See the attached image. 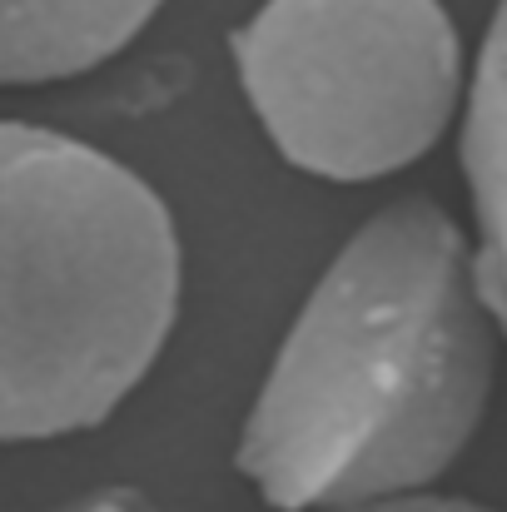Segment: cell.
<instances>
[{"label":"cell","mask_w":507,"mask_h":512,"mask_svg":"<svg viewBox=\"0 0 507 512\" xmlns=\"http://www.w3.org/2000/svg\"><path fill=\"white\" fill-rule=\"evenodd\" d=\"M473 234L438 199L368 214L299 304L234 468L279 512L433 488L473 443L498 368Z\"/></svg>","instance_id":"1"},{"label":"cell","mask_w":507,"mask_h":512,"mask_svg":"<svg viewBox=\"0 0 507 512\" xmlns=\"http://www.w3.org/2000/svg\"><path fill=\"white\" fill-rule=\"evenodd\" d=\"M179 294V229L145 174L0 120V443L100 428L160 363Z\"/></svg>","instance_id":"2"},{"label":"cell","mask_w":507,"mask_h":512,"mask_svg":"<svg viewBox=\"0 0 507 512\" xmlns=\"http://www.w3.org/2000/svg\"><path fill=\"white\" fill-rule=\"evenodd\" d=\"M229 55L269 145L334 184L418 165L463 120L473 75L443 0H259Z\"/></svg>","instance_id":"3"},{"label":"cell","mask_w":507,"mask_h":512,"mask_svg":"<svg viewBox=\"0 0 507 512\" xmlns=\"http://www.w3.org/2000/svg\"><path fill=\"white\" fill-rule=\"evenodd\" d=\"M165 0H0V90L55 85L130 50Z\"/></svg>","instance_id":"4"},{"label":"cell","mask_w":507,"mask_h":512,"mask_svg":"<svg viewBox=\"0 0 507 512\" xmlns=\"http://www.w3.org/2000/svg\"><path fill=\"white\" fill-rule=\"evenodd\" d=\"M463 179L473 194V259L483 299L507 339V0H498L473 55L463 100Z\"/></svg>","instance_id":"5"},{"label":"cell","mask_w":507,"mask_h":512,"mask_svg":"<svg viewBox=\"0 0 507 512\" xmlns=\"http://www.w3.org/2000/svg\"><path fill=\"white\" fill-rule=\"evenodd\" d=\"M324 512H498L478 498H458V493H398V498H373V503H353V508H324Z\"/></svg>","instance_id":"6"},{"label":"cell","mask_w":507,"mask_h":512,"mask_svg":"<svg viewBox=\"0 0 507 512\" xmlns=\"http://www.w3.org/2000/svg\"><path fill=\"white\" fill-rule=\"evenodd\" d=\"M60 512H155V503L130 493V488H100V493H85V498L65 503Z\"/></svg>","instance_id":"7"}]
</instances>
